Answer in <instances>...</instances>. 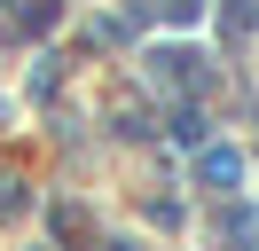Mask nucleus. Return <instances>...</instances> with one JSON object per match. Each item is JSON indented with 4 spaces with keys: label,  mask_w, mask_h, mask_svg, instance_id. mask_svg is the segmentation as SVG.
<instances>
[{
    "label": "nucleus",
    "mask_w": 259,
    "mask_h": 251,
    "mask_svg": "<svg viewBox=\"0 0 259 251\" xmlns=\"http://www.w3.org/2000/svg\"><path fill=\"white\" fill-rule=\"evenodd\" d=\"M149 78H165V87H212L204 55H189V47H157L149 55Z\"/></svg>",
    "instance_id": "f257e3e1"
},
{
    "label": "nucleus",
    "mask_w": 259,
    "mask_h": 251,
    "mask_svg": "<svg viewBox=\"0 0 259 251\" xmlns=\"http://www.w3.org/2000/svg\"><path fill=\"white\" fill-rule=\"evenodd\" d=\"M196 181L204 188H236L243 181V157L236 149H196Z\"/></svg>",
    "instance_id": "f03ea898"
},
{
    "label": "nucleus",
    "mask_w": 259,
    "mask_h": 251,
    "mask_svg": "<svg viewBox=\"0 0 259 251\" xmlns=\"http://www.w3.org/2000/svg\"><path fill=\"white\" fill-rule=\"evenodd\" d=\"M220 24H228V39H251V24H259V8H251V0H228V16H220Z\"/></svg>",
    "instance_id": "7ed1b4c3"
},
{
    "label": "nucleus",
    "mask_w": 259,
    "mask_h": 251,
    "mask_svg": "<svg viewBox=\"0 0 259 251\" xmlns=\"http://www.w3.org/2000/svg\"><path fill=\"white\" fill-rule=\"evenodd\" d=\"M173 134H181V141L196 149V141H204V110H181V118H173Z\"/></svg>",
    "instance_id": "20e7f679"
},
{
    "label": "nucleus",
    "mask_w": 259,
    "mask_h": 251,
    "mask_svg": "<svg viewBox=\"0 0 259 251\" xmlns=\"http://www.w3.org/2000/svg\"><path fill=\"white\" fill-rule=\"evenodd\" d=\"M102 251H142V243H102Z\"/></svg>",
    "instance_id": "39448f33"
}]
</instances>
